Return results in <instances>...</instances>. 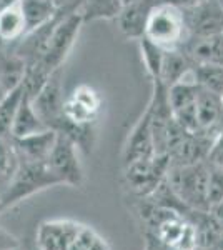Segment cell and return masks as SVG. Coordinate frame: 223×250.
I'll use <instances>...</instances> for the list:
<instances>
[{
	"mask_svg": "<svg viewBox=\"0 0 223 250\" xmlns=\"http://www.w3.org/2000/svg\"><path fill=\"white\" fill-rule=\"evenodd\" d=\"M143 37L162 50H180L190 40L185 12L170 3H155L145 23Z\"/></svg>",
	"mask_w": 223,
	"mask_h": 250,
	"instance_id": "1",
	"label": "cell"
},
{
	"mask_svg": "<svg viewBox=\"0 0 223 250\" xmlns=\"http://www.w3.org/2000/svg\"><path fill=\"white\" fill-rule=\"evenodd\" d=\"M167 182L190 210H210L206 199V187H208L206 160L192 165H170Z\"/></svg>",
	"mask_w": 223,
	"mask_h": 250,
	"instance_id": "2",
	"label": "cell"
},
{
	"mask_svg": "<svg viewBox=\"0 0 223 250\" xmlns=\"http://www.w3.org/2000/svg\"><path fill=\"white\" fill-rule=\"evenodd\" d=\"M57 185H60V182L48 168L47 162L19 164L14 179L0 200V213L15 207L28 197L47 190V188L57 187Z\"/></svg>",
	"mask_w": 223,
	"mask_h": 250,
	"instance_id": "3",
	"label": "cell"
},
{
	"mask_svg": "<svg viewBox=\"0 0 223 250\" xmlns=\"http://www.w3.org/2000/svg\"><path fill=\"white\" fill-rule=\"evenodd\" d=\"M83 23L85 22L79 10L63 15V17L59 20V23H57L54 32H52L50 39H48L45 54L40 59V63H42L50 74L63 68V63H65L72 48H74V45L77 43V39H79Z\"/></svg>",
	"mask_w": 223,
	"mask_h": 250,
	"instance_id": "4",
	"label": "cell"
},
{
	"mask_svg": "<svg viewBox=\"0 0 223 250\" xmlns=\"http://www.w3.org/2000/svg\"><path fill=\"white\" fill-rule=\"evenodd\" d=\"M67 94L63 92V68L54 72L42 90L32 99L35 110L47 125V128L57 132V134H65L68 130V122L63 115V102Z\"/></svg>",
	"mask_w": 223,
	"mask_h": 250,
	"instance_id": "5",
	"label": "cell"
},
{
	"mask_svg": "<svg viewBox=\"0 0 223 250\" xmlns=\"http://www.w3.org/2000/svg\"><path fill=\"white\" fill-rule=\"evenodd\" d=\"M170 168L168 155H153L123 165V182L132 197L150 195L167 177Z\"/></svg>",
	"mask_w": 223,
	"mask_h": 250,
	"instance_id": "6",
	"label": "cell"
},
{
	"mask_svg": "<svg viewBox=\"0 0 223 250\" xmlns=\"http://www.w3.org/2000/svg\"><path fill=\"white\" fill-rule=\"evenodd\" d=\"M79 152L80 150L74 144V140L62 134H57L55 145L48 155L47 165L52 173L59 179L60 185H68L74 188L83 185L85 175Z\"/></svg>",
	"mask_w": 223,
	"mask_h": 250,
	"instance_id": "7",
	"label": "cell"
},
{
	"mask_svg": "<svg viewBox=\"0 0 223 250\" xmlns=\"http://www.w3.org/2000/svg\"><path fill=\"white\" fill-rule=\"evenodd\" d=\"M83 224L72 219H48L39 224L35 245L39 250H68Z\"/></svg>",
	"mask_w": 223,
	"mask_h": 250,
	"instance_id": "8",
	"label": "cell"
},
{
	"mask_svg": "<svg viewBox=\"0 0 223 250\" xmlns=\"http://www.w3.org/2000/svg\"><path fill=\"white\" fill-rule=\"evenodd\" d=\"M190 37H213L223 34V7L217 0H200L185 9Z\"/></svg>",
	"mask_w": 223,
	"mask_h": 250,
	"instance_id": "9",
	"label": "cell"
},
{
	"mask_svg": "<svg viewBox=\"0 0 223 250\" xmlns=\"http://www.w3.org/2000/svg\"><path fill=\"white\" fill-rule=\"evenodd\" d=\"M155 154V142H153L152 134V124H150V114L148 108L142 112L139 120L128 132L127 139L123 144V150H122V159H123V165H128L135 160L150 159Z\"/></svg>",
	"mask_w": 223,
	"mask_h": 250,
	"instance_id": "10",
	"label": "cell"
},
{
	"mask_svg": "<svg viewBox=\"0 0 223 250\" xmlns=\"http://www.w3.org/2000/svg\"><path fill=\"white\" fill-rule=\"evenodd\" d=\"M197 124L200 134L217 139L223 132V100L220 95L198 88Z\"/></svg>",
	"mask_w": 223,
	"mask_h": 250,
	"instance_id": "11",
	"label": "cell"
},
{
	"mask_svg": "<svg viewBox=\"0 0 223 250\" xmlns=\"http://www.w3.org/2000/svg\"><path fill=\"white\" fill-rule=\"evenodd\" d=\"M155 3H158V0H137L125 3L115 19L117 29L122 37L127 40H140L143 37L145 23Z\"/></svg>",
	"mask_w": 223,
	"mask_h": 250,
	"instance_id": "12",
	"label": "cell"
},
{
	"mask_svg": "<svg viewBox=\"0 0 223 250\" xmlns=\"http://www.w3.org/2000/svg\"><path fill=\"white\" fill-rule=\"evenodd\" d=\"M57 140V132L43 130L39 134L12 139L19 164H42L47 162Z\"/></svg>",
	"mask_w": 223,
	"mask_h": 250,
	"instance_id": "13",
	"label": "cell"
},
{
	"mask_svg": "<svg viewBox=\"0 0 223 250\" xmlns=\"http://www.w3.org/2000/svg\"><path fill=\"white\" fill-rule=\"evenodd\" d=\"M182 50L193 63H217L223 65V34L213 37H190Z\"/></svg>",
	"mask_w": 223,
	"mask_h": 250,
	"instance_id": "14",
	"label": "cell"
},
{
	"mask_svg": "<svg viewBox=\"0 0 223 250\" xmlns=\"http://www.w3.org/2000/svg\"><path fill=\"white\" fill-rule=\"evenodd\" d=\"M25 17L27 34L47 25L55 17H59L63 10H79V9H60L55 0H19Z\"/></svg>",
	"mask_w": 223,
	"mask_h": 250,
	"instance_id": "15",
	"label": "cell"
},
{
	"mask_svg": "<svg viewBox=\"0 0 223 250\" xmlns=\"http://www.w3.org/2000/svg\"><path fill=\"white\" fill-rule=\"evenodd\" d=\"M27 63L14 48L0 47V87L10 92L22 85Z\"/></svg>",
	"mask_w": 223,
	"mask_h": 250,
	"instance_id": "16",
	"label": "cell"
},
{
	"mask_svg": "<svg viewBox=\"0 0 223 250\" xmlns=\"http://www.w3.org/2000/svg\"><path fill=\"white\" fill-rule=\"evenodd\" d=\"M43 130H50V128H47V125L35 110L32 99L25 94L14 119V124H12V139H22V137L34 135Z\"/></svg>",
	"mask_w": 223,
	"mask_h": 250,
	"instance_id": "17",
	"label": "cell"
},
{
	"mask_svg": "<svg viewBox=\"0 0 223 250\" xmlns=\"http://www.w3.org/2000/svg\"><path fill=\"white\" fill-rule=\"evenodd\" d=\"M195 63L183 50H165L163 60H162L160 80L167 87H172L175 83L182 82L185 77H188L190 72Z\"/></svg>",
	"mask_w": 223,
	"mask_h": 250,
	"instance_id": "18",
	"label": "cell"
},
{
	"mask_svg": "<svg viewBox=\"0 0 223 250\" xmlns=\"http://www.w3.org/2000/svg\"><path fill=\"white\" fill-rule=\"evenodd\" d=\"M122 7V0H82L79 12L87 23L95 20H115Z\"/></svg>",
	"mask_w": 223,
	"mask_h": 250,
	"instance_id": "19",
	"label": "cell"
},
{
	"mask_svg": "<svg viewBox=\"0 0 223 250\" xmlns=\"http://www.w3.org/2000/svg\"><path fill=\"white\" fill-rule=\"evenodd\" d=\"M193 80L200 88L212 94L223 95V65L217 63H195Z\"/></svg>",
	"mask_w": 223,
	"mask_h": 250,
	"instance_id": "20",
	"label": "cell"
},
{
	"mask_svg": "<svg viewBox=\"0 0 223 250\" xmlns=\"http://www.w3.org/2000/svg\"><path fill=\"white\" fill-rule=\"evenodd\" d=\"M23 95H25L23 85H19L0 99V137H12V124L22 104Z\"/></svg>",
	"mask_w": 223,
	"mask_h": 250,
	"instance_id": "21",
	"label": "cell"
},
{
	"mask_svg": "<svg viewBox=\"0 0 223 250\" xmlns=\"http://www.w3.org/2000/svg\"><path fill=\"white\" fill-rule=\"evenodd\" d=\"M139 42V50L143 68L147 72L150 80H160V70H162V60H163L165 50H162L160 47H157L155 43L148 42L145 37H142Z\"/></svg>",
	"mask_w": 223,
	"mask_h": 250,
	"instance_id": "22",
	"label": "cell"
},
{
	"mask_svg": "<svg viewBox=\"0 0 223 250\" xmlns=\"http://www.w3.org/2000/svg\"><path fill=\"white\" fill-rule=\"evenodd\" d=\"M68 250H110V245L99 232L83 224Z\"/></svg>",
	"mask_w": 223,
	"mask_h": 250,
	"instance_id": "23",
	"label": "cell"
},
{
	"mask_svg": "<svg viewBox=\"0 0 223 250\" xmlns=\"http://www.w3.org/2000/svg\"><path fill=\"white\" fill-rule=\"evenodd\" d=\"M208 164V162H206ZM206 199L210 208L223 200V168L208 164V187H206Z\"/></svg>",
	"mask_w": 223,
	"mask_h": 250,
	"instance_id": "24",
	"label": "cell"
},
{
	"mask_svg": "<svg viewBox=\"0 0 223 250\" xmlns=\"http://www.w3.org/2000/svg\"><path fill=\"white\" fill-rule=\"evenodd\" d=\"M206 162L223 168V132L213 140L212 148H210V152H208V157H206Z\"/></svg>",
	"mask_w": 223,
	"mask_h": 250,
	"instance_id": "25",
	"label": "cell"
},
{
	"mask_svg": "<svg viewBox=\"0 0 223 250\" xmlns=\"http://www.w3.org/2000/svg\"><path fill=\"white\" fill-rule=\"evenodd\" d=\"M20 249V242L15 235H12L9 230L2 227L0 224V250H15Z\"/></svg>",
	"mask_w": 223,
	"mask_h": 250,
	"instance_id": "26",
	"label": "cell"
},
{
	"mask_svg": "<svg viewBox=\"0 0 223 250\" xmlns=\"http://www.w3.org/2000/svg\"><path fill=\"white\" fill-rule=\"evenodd\" d=\"M143 235H145L143 250H168L163 244H162L160 240L157 239V237L150 235V233H143Z\"/></svg>",
	"mask_w": 223,
	"mask_h": 250,
	"instance_id": "27",
	"label": "cell"
},
{
	"mask_svg": "<svg viewBox=\"0 0 223 250\" xmlns=\"http://www.w3.org/2000/svg\"><path fill=\"white\" fill-rule=\"evenodd\" d=\"M158 2L170 3V5H175V7H178V9L185 10V9H190V7L197 5L200 0H158Z\"/></svg>",
	"mask_w": 223,
	"mask_h": 250,
	"instance_id": "28",
	"label": "cell"
},
{
	"mask_svg": "<svg viewBox=\"0 0 223 250\" xmlns=\"http://www.w3.org/2000/svg\"><path fill=\"white\" fill-rule=\"evenodd\" d=\"M210 212H212V215L215 217V220L218 222V225L222 227V230H223V200L220 204H217L215 207L210 208Z\"/></svg>",
	"mask_w": 223,
	"mask_h": 250,
	"instance_id": "29",
	"label": "cell"
},
{
	"mask_svg": "<svg viewBox=\"0 0 223 250\" xmlns=\"http://www.w3.org/2000/svg\"><path fill=\"white\" fill-rule=\"evenodd\" d=\"M3 95H5V92H3V88H2V87H0V99H2V97H3Z\"/></svg>",
	"mask_w": 223,
	"mask_h": 250,
	"instance_id": "30",
	"label": "cell"
},
{
	"mask_svg": "<svg viewBox=\"0 0 223 250\" xmlns=\"http://www.w3.org/2000/svg\"><path fill=\"white\" fill-rule=\"evenodd\" d=\"M217 2H218V3H220V5L223 7V0H217Z\"/></svg>",
	"mask_w": 223,
	"mask_h": 250,
	"instance_id": "31",
	"label": "cell"
},
{
	"mask_svg": "<svg viewBox=\"0 0 223 250\" xmlns=\"http://www.w3.org/2000/svg\"><path fill=\"white\" fill-rule=\"evenodd\" d=\"M222 100H223V95H222Z\"/></svg>",
	"mask_w": 223,
	"mask_h": 250,
	"instance_id": "32",
	"label": "cell"
}]
</instances>
